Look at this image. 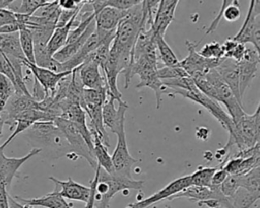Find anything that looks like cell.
<instances>
[{
  "label": "cell",
  "instance_id": "43",
  "mask_svg": "<svg viewBox=\"0 0 260 208\" xmlns=\"http://www.w3.org/2000/svg\"><path fill=\"white\" fill-rule=\"evenodd\" d=\"M0 208H9L7 188L0 184Z\"/></svg>",
  "mask_w": 260,
  "mask_h": 208
},
{
  "label": "cell",
  "instance_id": "24",
  "mask_svg": "<svg viewBox=\"0 0 260 208\" xmlns=\"http://www.w3.org/2000/svg\"><path fill=\"white\" fill-rule=\"evenodd\" d=\"M91 137H92V147H93V155L96 160L98 165L102 167L105 171L108 174H113L114 168H113V163L111 159V155L108 153L107 146L102 142L100 139L98 133L93 130H89Z\"/></svg>",
  "mask_w": 260,
  "mask_h": 208
},
{
  "label": "cell",
  "instance_id": "36",
  "mask_svg": "<svg viewBox=\"0 0 260 208\" xmlns=\"http://www.w3.org/2000/svg\"><path fill=\"white\" fill-rule=\"evenodd\" d=\"M157 76L160 80H169V79H176V78H181V77H187L189 74L181 68L179 65L174 66V67H161L157 68Z\"/></svg>",
  "mask_w": 260,
  "mask_h": 208
},
{
  "label": "cell",
  "instance_id": "33",
  "mask_svg": "<svg viewBox=\"0 0 260 208\" xmlns=\"http://www.w3.org/2000/svg\"><path fill=\"white\" fill-rule=\"evenodd\" d=\"M217 169L216 167H202L199 166L196 171L190 175L191 186L198 187H210L211 186V178L214 171Z\"/></svg>",
  "mask_w": 260,
  "mask_h": 208
},
{
  "label": "cell",
  "instance_id": "9",
  "mask_svg": "<svg viewBox=\"0 0 260 208\" xmlns=\"http://www.w3.org/2000/svg\"><path fill=\"white\" fill-rule=\"evenodd\" d=\"M260 2L257 0L250 1L246 18L239 31L230 39L245 45L250 43L253 48L260 52Z\"/></svg>",
  "mask_w": 260,
  "mask_h": 208
},
{
  "label": "cell",
  "instance_id": "39",
  "mask_svg": "<svg viewBox=\"0 0 260 208\" xmlns=\"http://www.w3.org/2000/svg\"><path fill=\"white\" fill-rule=\"evenodd\" d=\"M230 1H231V0H224V1H222V4H221V8H220V10H219V13H218L217 16L212 20V22L210 23V25L207 27V29H206V31H205V36H208L209 33H212V32L217 28V26H218V24H219V22H220V20H221V18H222L223 10H224L225 6L230 3Z\"/></svg>",
  "mask_w": 260,
  "mask_h": 208
},
{
  "label": "cell",
  "instance_id": "16",
  "mask_svg": "<svg viewBox=\"0 0 260 208\" xmlns=\"http://www.w3.org/2000/svg\"><path fill=\"white\" fill-rule=\"evenodd\" d=\"M23 66H25L27 70L32 73L34 79H36L41 84L47 95H52L55 92V89L60 80L72 73V71L55 73L49 69L38 67L27 61H23Z\"/></svg>",
  "mask_w": 260,
  "mask_h": 208
},
{
  "label": "cell",
  "instance_id": "14",
  "mask_svg": "<svg viewBox=\"0 0 260 208\" xmlns=\"http://www.w3.org/2000/svg\"><path fill=\"white\" fill-rule=\"evenodd\" d=\"M260 64L259 53L254 48H246L243 59L238 62L239 66V92L241 98L246 88L250 85L253 78L256 76Z\"/></svg>",
  "mask_w": 260,
  "mask_h": 208
},
{
  "label": "cell",
  "instance_id": "6",
  "mask_svg": "<svg viewBox=\"0 0 260 208\" xmlns=\"http://www.w3.org/2000/svg\"><path fill=\"white\" fill-rule=\"evenodd\" d=\"M164 93L168 94L172 97H174L175 95H181L185 98H188V99L202 106L220 123V125L226 131H229L233 125L232 119L230 118L228 113L220 107V105L217 101H215V100L209 98L208 96H206L205 94H203L196 87V85L188 90L179 89V88H169V87L165 86Z\"/></svg>",
  "mask_w": 260,
  "mask_h": 208
},
{
  "label": "cell",
  "instance_id": "37",
  "mask_svg": "<svg viewBox=\"0 0 260 208\" xmlns=\"http://www.w3.org/2000/svg\"><path fill=\"white\" fill-rule=\"evenodd\" d=\"M240 176L229 175L226 179L221 183L219 189L225 197H231L240 188Z\"/></svg>",
  "mask_w": 260,
  "mask_h": 208
},
{
  "label": "cell",
  "instance_id": "41",
  "mask_svg": "<svg viewBox=\"0 0 260 208\" xmlns=\"http://www.w3.org/2000/svg\"><path fill=\"white\" fill-rule=\"evenodd\" d=\"M228 176L229 175L224 171L223 168L217 166V169L214 171V174L211 178V186L212 187H219L221 185V183L226 179Z\"/></svg>",
  "mask_w": 260,
  "mask_h": 208
},
{
  "label": "cell",
  "instance_id": "46",
  "mask_svg": "<svg viewBox=\"0 0 260 208\" xmlns=\"http://www.w3.org/2000/svg\"><path fill=\"white\" fill-rule=\"evenodd\" d=\"M12 0H0V9H8Z\"/></svg>",
  "mask_w": 260,
  "mask_h": 208
},
{
  "label": "cell",
  "instance_id": "29",
  "mask_svg": "<svg viewBox=\"0 0 260 208\" xmlns=\"http://www.w3.org/2000/svg\"><path fill=\"white\" fill-rule=\"evenodd\" d=\"M260 197H257L243 188H239L230 199L229 208H250Z\"/></svg>",
  "mask_w": 260,
  "mask_h": 208
},
{
  "label": "cell",
  "instance_id": "7",
  "mask_svg": "<svg viewBox=\"0 0 260 208\" xmlns=\"http://www.w3.org/2000/svg\"><path fill=\"white\" fill-rule=\"evenodd\" d=\"M205 76L212 87L211 99L217 102H221L228 109V115L233 122H236L242 118L246 114L243 110L242 103L237 100L230 87L224 83V81L216 72L215 68L207 71Z\"/></svg>",
  "mask_w": 260,
  "mask_h": 208
},
{
  "label": "cell",
  "instance_id": "44",
  "mask_svg": "<svg viewBox=\"0 0 260 208\" xmlns=\"http://www.w3.org/2000/svg\"><path fill=\"white\" fill-rule=\"evenodd\" d=\"M95 178H93V180L90 183V195H89V199L86 202V205L84 208H94V192H95Z\"/></svg>",
  "mask_w": 260,
  "mask_h": 208
},
{
  "label": "cell",
  "instance_id": "45",
  "mask_svg": "<svg viewBox=\"0 0 260 208\" xmlns=\"http://www.w3.org/2000/svg\"><path fill=\"white\" fill-rule=\"evenodd\" d=\"M8 203H9V208H32L30 206L27 205H23L21 203H19L18 201H16L13 197L8 195Z\"/></svg>",
  "mask_w": 260,
  "mask_h": 208
},
{
  "label": "cell",
  "instance_id": "12",
  "mask_svg": "<svg viewBox=\"0 0 260 208\" xmlns=\"http://www.w3.org/2000/svg\"><path fill=\"white\" fill-rule=\"evenodd\" d=\"M186 47L188 49V56L184 58L182 61H179V66L183 68L189 76H192L196 73H206L210 69L216 68L221 61L220 60H211V59H205L202 56L199 55V53L196 51L197 44H194L193 42L186 41Z\"/></svg>",
  "mask_w": 260,
  "mask_h": 208
},
{
  "label": "cell",
  "instance_id": "3",
  "mask_svg": "<svg viewBox=\"0 0 260 208\" xmlns=\"http://www.w3.org/2000/svg\"><path fill=\"white\" fill-rule=\"evenodd\" d=\"M95 192H94V208H108L112 198L124 190L140 191L144 185L143 180H133L116 174H108L100 165L95 168Z\"/></svg>",
  "mask_w": 260,
  "mask_h": 208
},
{
  "label": "cell",
  "instance_id": "11",
  "mask_svg": "<svg viewBox=\"0 0 260 208\" xmlns=\"http://www.w3.org/2000/svg\"><path fill=\"white\" fill-rule=\"evenodd\" d=\"M190 186H191L190 175L180 177V178L172 181L170 184H168L165 188H162L155 194H153L147 198H144L142 200L131 203L126 208H148L161 200H165V199L171 200V198L173 196H175L176 194L180 193L181 191L187 189Z\"/></svg>",
  "mask_w": 260,
  "mask_h": 208
},
{
  "label": "cell",
  "instance_id": "26",
  "mask_svg": "<svg viewBox=\"0 0 260 208\" xmlns=\"http://www.w3.org/2000/svg\"><path fill=\"white\" fill-rule=\"evenodd\" d=\"M48 0H21V1H11L8 10L14 12V13H19V14H24L27 16L34 15V13L41 9L42 7L46 6L48 4Z\"/></svg>",
  "mask_w": 260,
  "mask_h": 208
},
{
  "label": "cell",
  "instance_id": "21",
  "mask_svg": "<svg viewBox=\"0 0 260 208\" xmlns=\"http://www.w3.org/2000/svg\"><path fill=\"white\" fill-rule=\"evenodd\" d=\"M218 75L230 87L237 100L242 103V98L239 92V66L238 62L232 59H223L221 63L215 68Z\"/></svg>",
  "mask_w": 260,
  "mask_h": 208
},
{
  "label": "cell",
  "instance_id": "23",
  "mask_svg": "<svg viewBox=\"0 0 260 208\" xmlns=\"http://www.w3.org/2000/svg\"><path fill=\"white\" fill-rule=\"evenodd\" d=\"M13 198L19 203L30 207L41 206L45 208H72V205L70 203L66 202V200L63 197H61L58 193L54 191L39 198L24 199L18 196H15Z\"/></svg>",
  "mask_w": 260,
  "mask_h": 208
},
{
  "label": "cell",
  "instance_id": "15",
  "mask_svg": "<svg viewBox=\"0 0 260 208\" xmlns=\"http://www.w3.org/2000/svg\"><path fill=\"white\" fill-rule=\"evenodd\" d=\"M42 150L40 148H32L27 154L21 157H7L4 154V148L0 146V184L4 185L8 188L13 178L16 176V172L24 164L28 159L32 156L41 153Z\"/></svg>",
  "mask_w": 260,
  "mask_h": 208
},
{
  "label": "cell",
  "instance_id": "25",
  "mask_svg": "<svg viewBox=\"0 0 260 208\" xmlns=\"http://www.w3.org/2000/svg\"><path fill=\"white\" fill-rule=\"evenodd\" d=\"M74 17L68 23H66L65 25L56 26L55 29L53 30V33H52V36H51V38H50V40L47 44V50H48V52L51 56H53L62 47H64V45L67 41V38H68V33L71 29V25H72Z\"/></svg>",
  "mask_w": 260,
  "mask_h": 208
},
{
  "label": "cell",
  "instance_id": "1",
  "mask_svg": "<svg viewBox=\"0 0 260 208\" xmlns=\"http://www.w3.org/2000/svg\"><path fill=\"white\" fill-rule=\"evenodd\" d=\"M144 22L145 18L141 1L139 4L128 9L127 14L115 29V37L110 48L109 57L117 62L120 73L124 74L125 88H128L131 82L128 74L132 61V52Z\"/></svg>",
  "mask_w": 260,
  "mask_h": 208
},
{
  "label": "cell",
  "instance_id": "47",
  "mask_svg": "<svg viewBox=\"0 0 260 208\" xmlns=\"http://www.w3.org/2000/svg\"><path fill=\"white\" fill-rule=\"evenodd\" d=\"M165 208H171V206H166Z\"/></svg>",
  "mask_w": 260,
  "mask_h": 208
},
{
  "label": "cell",
  "instance_id": "40",
  "mask_svg": "<svg viewBox=\"0 0 260 208\" xmlns=\"http://www.w3.org/2000/svg\"><path fill=\"white\" fill-rule=\"evenodd\" d=\"M16 18H17L16 13L8 9H0V27L14 22Z\"/></svg>",
  "mask_w": 260,
  "mask_h": 208
},
{
  "label": "cell",
  "instance_id": "28",
  "mask_svg": "<svg viewBox=\"0 0 260 208\" xmlns=\"http://www.w3.org/2000/svg\"><path fill=\"white\" fill-rule=\"evenodd\" d=\"M240 188L260 197V168L256 167L249 172L240 176Z\"/></svg>",
  "mask_w": 260,
  "mask_h": 208
},
{
  "label": "cell",
  "instance_id": "18",
  "mask_svg": "<svg viewBox=\"0 0 260 208\" xmlns=\"http://www.w3.org/2000/svg\"><path fill=\"white\" fill-rule=\"evenodd\" d=\"M78 76L83 88L103 89L107 87L104 75L100 72V66L96 62L86 57L84 62L77 67Z\"/></svg>",
  "mask_w": 260,
  "mask_h": 208
},
{
  "label": "cell",
  "instance_id": "34",
  "mask_svg": "<svg viewBox=\"0 0 260 208\" xmlns=\"http://www.w3.org/2000/svg\"><path fill=\"white\" fill-rule=\"evenodd\" d=\"M200 56H202L205 59H211V60H220L223 59V51L221 44H219L216 41H212L211 43L205 44L200 51L198 52Z\"/></svg>",
  "mask_w": 260,
  "mask_h": 208
},
{
  "label": "cell",
  "instance_id": "5",
  "mask_svg": "<svg viewBox=\"0 0 260 208\" xmlns=\"http://www.w3.org/2000/svg\"><path fill=\"white\" fill-rule=\"evenodd\" d=\"M157 68L158 67L156 62H152L144 56L134 57L132 58L128 78L131 81L133 75H137L139 77V82L135 86L137 89L142 87L151 88L155 92L156 108L159 109L162 100L161 97L164 94L165 86L157 76Z\"/></svg>",
  "mask_w": 260,
  "mask_h": 208
},
{
  "label": "cell",
  "instance_id": "31",
  "mask_svg": "<svg viewBox=\"0 0 260 208\" xmlns=\"http://www.w3.org/2000/svg\"><path fill=\"white\" fill-rule=\"evenodd\" d=\"M19 43L21 51L24 55L25 61L35 64V57H34V41L30 30L27 27H23L18 31Z\"/></svg>",
  "mask_w": 260,
  "mask_h": 208
},
{
  "label": "cell",
  "instance_id": "35",
  "mask_svg": "<svg viewBox=\"0 0 260 208\" xmlns=\"http://www.w3.org/2000/svg\"><path fill=\"white\" fill-rule=\"evenodd\" d=\"M15 93L12 83L0 73V115L8 101V99Z\"/></svg>",
  "mask_w": 260,
  "mask_h": 208
},
{
  "label": "cell",
  "instance_id": "27",
  "mask_svg": "<svg viewBox=\"0 0 260 208\" xmlns=\"http://www.w3.org/2000/svg\"><path fill=\"white\" fill-rule=\"evenodd\" d=\"M156 52H158L161 62L166 67H174L179 65V60L171 47L165 41V38L161 36H155L154 39Z\"/></svg>",
  "mask_w": 260,
  "mask_h": 208
},
{
  "label": "cell",
  "instance_id": "4",
  "mask_svg": "<svg viewBox=\"0 0 260 208\" xmlns=\"http://www.w3.org/2000/svg\"><path fill=\"white\" fill-rule=\"evenodd\" d=\"M26 132L28 139L39 145L35 148L48 149L49 153L55 157L75 155L71 146L53 122H37Z\"/></svg>",
  "mask_w": 260,
  "mask_h": 208
},
{
  "label": "cell",
  "instance_id": "8",
  "mask_svg": "<svg viewBox=\"0 0 260 208\" xmlns=\"http://www.w3.org/2000/svg\"><path fill=\"white\" fill-rule=\"evenodd\" d=\"M53 123L63 134V136L71 146L73 153L76 156L83 157L90 164V166L95 169L98 163L94 158L93 152L83 139L78 126L73 122H70L63 118H55Z\"/></svg>",
  "mask_w": 260,
  "mask_h": 208
},
{
  "label": "cell",
  "instance_id": "38",
  "mask_svg": "<svg viewBox=\"0 0 260 208\" xmlns=\"http://www.w3.org/2000/svg\"><path fill=\"white\" fill-rule=\"evenodd\" d=\"M240 16H241V10H240V6H239V1L231 0L230 3L225 6V8L223 10L222 17L225 18L226 21L233 22V21L238 20L240 18Z\"/></svg>",
  "mask_w": 260,
  "mask_h": 208
},
{
  "label": "cell",
  "instance_id": "30",
  "mask_svg": "<svg viewBox=\"0 0 260 208\" xmlns=\"http://www.w3.org/2000/svg\"><path fill=\"white\" fill-rule=\"evenodd\" d=\"M94 13L106 6L117 8L120 10H128L131 7L139 4L140 0H90L89 1Z\"/></svg>",
  "mask_w": 260,
  "mask_h": 208
},
{
  "label": "cell",
  "instance_id": "32",
  "mask_svg": "<svg viewBox=\"0 0 260 208\" xmlns=\"http://www.w3.org/2000/svg\"><path fill=\"white\" fill-rule=\"evenodd\" d=\"M223 51V57L225 59H232L236 62H240L246 52V46L240 43H237L230 38L221 45Z\"/></svg>",
  "mask_w": 260,
  "mask_h": 208
},
{
  "label": "cell",
  "instance_id": "22",
  "mask_svg": "<svg viewBox=\"0 0 260 208\" xmlns=\"http://www.w3.org/2000/svg\"><path fill=\"white\" fill-rule=\"evenodd\" d=\"M95 29V22L94 19L87 25V27L85 28V30L83 31V33L75 41L72 43H68L65 44L64 47H62L58 52H56L53 55V58L59 62V63H64L67 60H69L71 57H73L83 46V44L85 43V41L89 38V36L94 31Z\"/></svg>",
  "mask_w": 260,
  "mask_h": 208
},
{
  "label": "cell",
  "instance_id": "2",
  "mask_svg": "<svg viewBox=\"0 0 260 208\" xmlns=\"http://www.w3.org/2000/svg\"><path fill=\"white\" fill-rule=\"evenodd\" d=\"M229 139L226 144L216 152V158L222 165L230 158V150L237 147L238 150H245L259 144L260 140V106L253 115L245 114L238 121L233 122L228 131Z\"/></svg>",
  "mask_w": 260,
  "mask_h": 208
},
{
  "label": "cell",
  "instance_id": "20",
  "mask_svg": "<svg viewBox=\"0 0 260 208\" xmlns=\"http://www.w3.org/2000/svg\"><path fill=\"white\" fill-rule=\"evenodd\" d=\"M127 11L128 10H120L110 6L102 8L100 11L94 13L95 28L105 32L114 31L119 22L127 14Z\"/></svg>",
  "mask_w": 260,
  "mask_h": 208
},
{
  "label": "cell",
  "instance_id": "10",
  "mask_svg": "<svg viewBox=\"0 0 260 208\" xmlns=\"http://www.w3.org/2000/svg\"><path fill=\"white\" fill-rule=\"evenodd\" d=\"M117 138L118 140L115 150L111 155L114 168L113 174L125 178H131V170L133 166L138 162V160L133 158L129 152L126 141L125 129L122 130L119 134H117Z\"/></svg>",
  "mask_w": 260,
  "mask_h": 208
},
{
  "label": "cell",
  "instance_id": "42",
  "mask_svg": "<svg viewBox=\"0 0 260 208\" xmlns=\"http://www.w3.org/2000/svg\"><path fill=\"white\" fill-rule=\"evenodd\" d=\"M83 1L74 0H58V5L62 10H75L77 9Z\"/></svg>",
  "mask_w": 260,
  "mask_h": 208
},
{
  "label": "cell",
  "instance_id": "19",
  "mask_svg": "<svg viewBox=\"0 0 260 208\" xmlns=\"http://www.w3.org/2000/svg\"><path fill=\"white\" fill-rule=\"evenodd\" d=\"M179 1L177 0H161L158 1L152 23V30L154 36H165L168 26L174 19L175 9Z\"/></svg>",
  "mask_w": 260,
  "mask_h": 208
},
{
  "label": "cell",
  "instance_id": "17",
  "mask_svg": "<svg viewBox=\"0 0 260 208\" xmlns=\"http://www.w3.org/2000/svg\"><path fill=\"white\" fill-rule=\"evenodd\" d=\"M49 179L55 184V189L53 191L58 193L64 199L75 200L84 203L88 201L90 195L89 187L83 186L70 178L67 181H61L54 177H50Z\"/></svg>",
  "mask_w": 260,
  "mask_h": 208
},
{
  "label": "cell",
  "instance_id": "13",
  "mask_svg": "<svg viewBox=\"0 0 260 208\" xmlns=\"http://www.w3.org/2000/svg\"><path fill=\"white\" fill-rule=\"evenodd\" d=\"M114 97L107 94V98L102 109V120L104 127H108L114 134H119L124 130L125 113L128 105L125 101L119 103L118 108L114 106Z\"/></svg>",
  "mask_w": 260,
  "mask_h": 208
}]
</instances>
